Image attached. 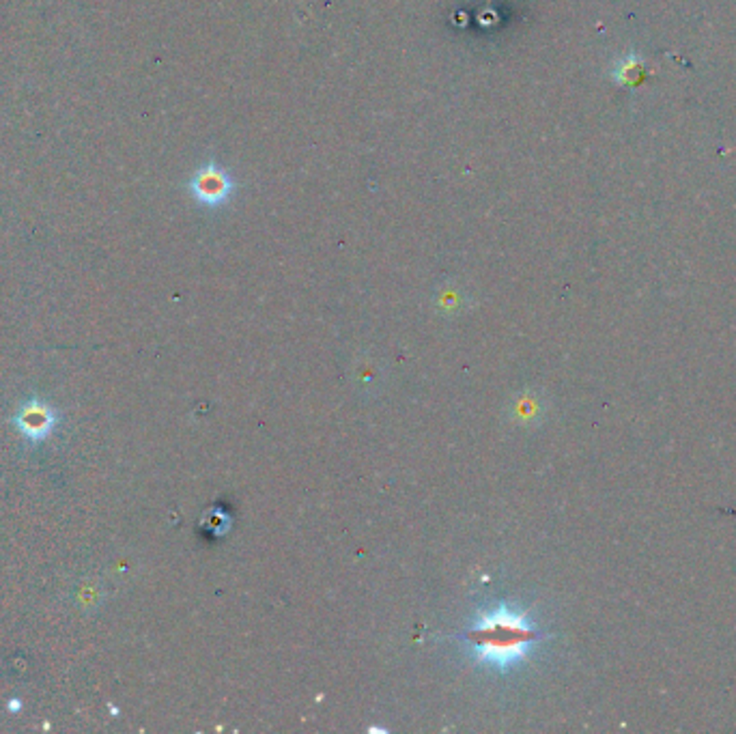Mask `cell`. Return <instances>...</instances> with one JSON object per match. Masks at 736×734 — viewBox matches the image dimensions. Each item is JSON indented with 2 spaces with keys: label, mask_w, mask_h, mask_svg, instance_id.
Returning <instances> with one entry per match:
<instances>
[{
  "label": "cell",
  "mask_w": 736,
  "mask_h": 734,
  "mask_svg": "<svg viewBox=\"0 0 736 734\" xmlns=\"http://www.w3.org/2000/svg\"><path fill=\"white\" fill-rule=\"evenodd\" d=\"M457 640L463 642L478 666L508 672L522 664L532 646L541 642V631L528 614L511 603H500L491 610L478 612L474 623L459 634Z\"/></svg>",
  "instance_id": "6da1fadb"
},
{
  "label": "cell",
  "mask_w": 736,
  "mask_h": 734,
  "mask_svg": "<svg viewBox=\"0 0 736 734\" xmlns=\"http://www.w3.org/2000/svg\"><path fill=\"white\" fill-rule=\"evenodd\" d=\"M190 192H192L201 205L220 207L231 201L233 192H235V181H233L229 171L223 169V166L207 162L190 179Z\"/></svg>",
  "instance_id": "7a4b0ae2"
},
{
  "label": "cell",
  "mask_w": 736,
  "mask_h": 734,
  "mask_svg": "<svg viewBox=\"0 0 736 734\" xmlns=\"http://www.w3.org/2000/svg\"><path fill=\"white\" fill-rule=\"evenodd\" d=\"M644 71V61L638 52H629V55H622L614 61L612 67H609V76L616 85L620 87H633L638 82V78L642 76Z\"/></svg>",
  "instance_id": "3957f363"
}]
</instances>
